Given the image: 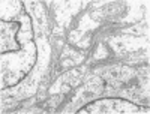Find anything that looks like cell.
Listing matches in <instances>:
<instances>
[{"label":"cell","instance_id":"277c9868","mask_svg":"<svg viewBox=\"0 0 150 114\" xmlns=\"http://www.w3.org/2000/svg\"><path fill=\"white\" fill-rule=\"evenodd\" d=\"M105 56H107V53H105L104 47L101 45V47H99V50H98V53H96V57H98V59H104Z\"/></svg>","mask_w":150,"mask_h":114},{"label":"cell","instance_id":"6da1fadb","mask_svg":"<svg viewBox=\"0 0 150 114\" xmlns=\"http://www.w3.org/2000/svg\"><path fill=\"white\" fill-rule=\"evenodd\" d=\"M102 75L108 80H114V81H125L131 77V71L128 68H110L102 72Z\"/></svg>","mask_w":150,"mask_h":114},{"label":"cell","instance_id":"7a4b0ae2","mask_svg":"<svg viewBox=\"0 0 150 114\" xmlns=\"http://www.w3.org/2000/svg\"><path fill=\"white\" fill-rule=\"evenodd\" d=\"M98 26L96 21H92L89 17H84L83 21H81V30H86V29H93Z\"/></svg>","mask_w":150,"mask_h":114},{"label":"cell","instance_id":"3957f363","mask_svg":"<svg viewBox=\"0 0 150 114\" xmlns=\"http://www.w3.org/2000/svg\"><path fill=\"white\" fill-rule=\"evenodd\" d=\"M147 30H149V27L144 24V26H137V27H134V29L128 30L126 33H132V35H143V33H147Z\"/></svg>","mask_w":150,"mask_h":114}]
</instances>
